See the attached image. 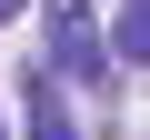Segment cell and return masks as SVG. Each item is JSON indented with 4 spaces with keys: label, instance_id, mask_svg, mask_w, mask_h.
<instances>
[{
    "label": "cell",
    "instance_id": "obj_1",
    "mask_svg": "<svg viewBox=\"0 0 150 140\" xmlns=\"http://www.w3.org/2000/svg\"><path fill=\"white\" fill-rule=\"evenodd\" d=\"M50 80L110 90V40H100V10L90 0H50Z\"/></svg>",
    "mask_w": 150,
    "mask_h": 140
},
{
    "label": "cell",
    "instance_id": "obj_2",
    "mask_svg": "<svg viewBox=\"0 0 150 140\" xmlns=\"http://www.w3.org/2000/svg\"><path fill=\"white\" fill-rule=\"evenodd\" d=\"M20 110H30V140H80V120H70V100H60V80H50V70H30Z\"/></svg>",
    "mask_w": 150,
    "mask_h": 140
},
{
    "label": "cell",
    "instance_id": "obj_3",
    "mask_svg": "<svg viewBox=\"0 0 150 140\" xmlns=\"http://www.w3.org/2000/svg\"><path fill=\"white\" fill-rule=\"evenodd\" d=\"M120 60H150V0L120 10Z\"/></svg>",
    "mask_w": 150,
    "mask_h": 140
},
{
    "label": "cell",
    "instance_id": "obj_4",
    "mask_svg": "<svg viewBox=\"0 0 150 140\" xmlns=\"http://www.w3.org/2000/svg\"><path fill=\"white\" fill-rule=\"evenodd\" d=\"M10 10H20V0H0V20H10Z\"/></svg>",
    "mask_w": 150,
    "mask_h": 140
},
{
    "label": "cell",
    "instance_id": "obj_5",
    "mask_svg": "<svg viewBox=\"0 0 150 140\" xmlns=\"http://www.w3.org/2000/svg\"><path fill=\"white\" fill-rule=\"evenodd\" d=\"M0 140H10V130H0Z\"/></svg>",
    "mask_w": 150,
    "mask_h": 140
}]
</instances>
